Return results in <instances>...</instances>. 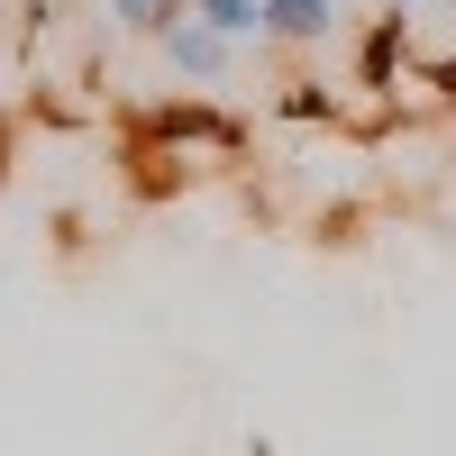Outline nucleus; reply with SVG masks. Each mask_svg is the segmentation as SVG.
Listing matches in <instances>:
<instances>
[{
    "instance_id": "f257e3e1",
    "label": "nucleus",
    "mask_w": 456,
    "mask_h": 456,
    "mask_svg": "<svg viewBox=\"0 0 456 456\" xmlns=\"http://www.w3.org/2000/svg\"><path fill=\"white\" fill-rule=\"evenodd\" d=\"M165 64L192 73V83H219V73L238 64V37H219V28H201V19H174V28H165Z\"/></svg>"
},
{
    "instance_id": "423d86ee",
    "label": "nucleus",
    "mask_w": 456,
    "mask_h": 456,
    "mask_svg": "<svg viewBox=\"0 0 456 456\" xmlns=\"http://www.w3.org/2000/svg\"><path fill=\"white\" fill-rule=\"evenodd\" d=\"M429 10H456V0H429Z\"/></svg>"
},
{
    "instance_id": "39448f33",
    "label": "nucleus",
    "mask_w": 456,
    "mask_h": 456,
    "mask_svg": "<svg viewBox=\"0 0 456 456\" xmlns=\"http://www.w3.org/2000/svg\"><path fill=\"white\" fill-rule=\"evenodd\" d=\"M411 10H429V0H384V19H411Z\"/></svg>"
},
{
    "instance_id": "f03ea898",
    "label": "nucleus",
    "mask_w": 456,
    "mask_h": 456,
    "mask_svg": "<svg viewBox=\"0 0 456 456\" xmlns=\"http://www.w3.org/2000/svg\"><path fill=\"white\" fill-rule=\"evenodd\" d=\"M338 28V0H265V37H283V46H320Z\"/></svg>"
},
{
    "instance_id": "20e7f679",
    "label": "nucleus",
    "mask_w": 456,
    "mask_h": 456,
    "mask_svg": "<svg viewBox=\"0 0 456 456\" xmlns=\"http://www.w3.org/2000/svg\"><path fill=\"white\" fill-rule=\"evenodd\" d=\"M192 19L219 37H265V0H192Z\"/></svg>"
},
{
    "instance_id": "7ed1b4c3",
    "label": "nucleus",
    "mask_w": 456,
    "mask_h": 456,
    "mask_svg": "<svg viewBox=\"0 0 456 456\" xmlns=\"http://www.w3.org/2000/svg\"><path fill=\"white\" fill-rule=\"evenodd\" d=\"M110 19H119L128 37H165L174 19H192V0H101Z\"/></svg>"
}]
</instances>
